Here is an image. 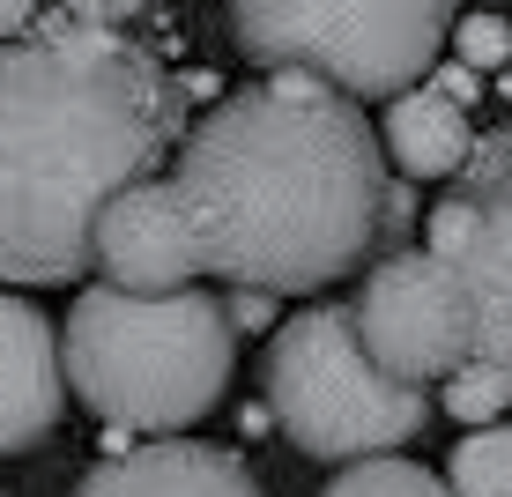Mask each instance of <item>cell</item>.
Wrapping results in <instances>:
<instances>
[{"mask_svg": "<svg viewBox=\"0 0 512 497\" xmlns=\"http://www.w3.org/2000/svg\"><path fill=\"white\" fill-rule=\"evenodd\" d=\"M186 134V90L141 38L52 8L0 38V275H90V223L156 179Z\"/></svg>", "mask_w": 512, "mask_h": 497, "instance_id": "7a4b0ae2", "label": "cell"}, {"mask_svg": "<svg viewBox=\"0 0 512 497\" xmlns=\"http://www.w3.org/2000/svg\"><path fill=\"white\" fill-rule=\"evenodd\" d=\"M320 497H446V483L401 453H372V460H349Z\"/></svg>", "mask_w": 512, "mask_h": 497, "instance_id": "4fadbf2b", "label": "cell"}, {"mask_svg": "<svg viewBox=\"0 0 512 497\" xmlns=\"http://www.w3.org/2000/svg\"><path fill=\"white\" fill-rule=\"evenodd\" d=\"M349 334L372 357L379 379L394 386H431L446 371H461L475 357V312L468 290L446 260H431L423 245H401L364 268V290L349 305Z\"/></svg>", "mask_w": 512, "mask_h": 497, "instance_id": "8992f818", "label": "cell"}, {"mask_svg": "<svg viewBox=\"0 0 512 497\" xmlns=\"http://www.w3.org/2000/svg\"><path fill=\"white\" fill-rule=\"evenodd\" d=\"M75 497H260L253 468L201 438H156V446H112Z\"/></svg>", "mask_w": 512, "mask_h": 497, "instance_id": "9c48e42d", "label": "cell"}, {"mask_svg": "<svg viewBox=\"0 0 512 497\" xmlns=\"http://www.w3.org/2000/svg\"><path fill=\"white\" fill-rule=\"evenodd\" d=\"M461 0H231V38L275 75H312L327 90L401 97L438 67Z\"/></svg>", "mask_w": 512, "mask_h": 497, "instance_id": "277c9868", "label": "cell"}, {"mask_svg": "<svg viewBox=\"0 0 512 497\" xmlns=\"http://www.w3.org/2000/svg\"><path fill=\"white\" fill-rule=\"evenodd\" d=\"M164 186L201 275L260 297H312L379 253L394 179L364 104L312 75H268L179 134Z\"/></svg>", "mask_w": 512, "mask_h": 497, "instance_id": "6da1fadb", "label": "cell"}, {"mask_svg": "<svg viewBox=\"0 0 512 497\" xmlns=\"http://www.w3.org/2000/svg\"><path fill=\"white\" fill-rule=\"evenodd\" d=\"M67 15H82V23H112V30H127L134 15H149V8H164V0H60Z\"/></svg>", "mask_w": 512, "mask_h": 497, "instance_id": "2e32d148", "label": "cell"}, {"mask_svg": "<svg viewBox=\"0 0 512 497\" xmlns=\"http://www.w3.org/2000/svg\"><path fill=\"white\" fill-rule=\"evenodd\" d=\"M90 268L104 275V290L127 297H179L193 290V245H186V216L171 201L164 179H134L97 208L90 223Z\"/></svg>", "mask_w": 512, "mask_h": 497, "instance_id": "ba28073f", "label": "cell"}, {"mask_svg": "<svg viewBox=\"0 0 512 497\" xmlns=\"http://www.w3.org/2000/svg\"><path fill=\"white\" fill-rule=\"evenodd\" d=\"M505 401H512V371H505V364H483V357H468L461 371H446V408L468 423V431L498 423V416H505Z\"/></svg>", "mask_w": 512, "mask_h": 497, "instance_id": "5bb4252c", "label": "cell"}, {"mask_svg": "<svg viewBox=\"0 0 512 497\" xmlns=\"http://www.w3.org/2000/svg\"><path fill=\"white\" fill-rule=\"evenodd\" d=\"M268 312H275V297H260V290H231V305H223V327H268Z\"/></svg>", "mask_w": 512, "mask_h": 497, "instance_id": "e0dca14e", "label": "cell"}, {"mask_svg": "<svg viewBox=\"0 0 512 497\" xmlns=\"http://www.w3.org/2000/svg\"><path fill=\"white\" fill-rule=\"evenodd\" d=\"M268 416L312 460H372L409 446L431 401L372 371L349 334V305H312L268 342Z\"/></svg>", "mask_w": 512, "mask_h": 497, "instance_id": "5b68a950", "label": "cell"}, {"mask_svg": "<svg viewBox=\"0 0 512 497\" xmlns=\"http://www.w3.org/2000/svg\"><path fill=\"white\" fill-rule=\"evenodd\" d=\"M30 15H38V0H0V38H15Z\"/></svg>", "mask_w": 512, "mask_h": 497, "instance_id": "ac0fdd59", "label": "cell"}, {"mask_svg": "<svg viewBox=\"0 0 512 497\" xmlns=\"http://www.w3.org/2000/svg\"><path fill=\"white\" fill-rule=\"evenodd\" d=\"M379 156H394L401 179H453V171L475 156V127H468V104L438 97L431 82L401 90L386 104V134H379Z\"/></svg>", "mask_w": 512, "mask_h": 497, "instance_id": "8fae6325", "label": "cell"}, {"mask_svg": "<svg viewBox=\"0 0 512 497\" xmlns=\"http://www.w3.org/2000/svg\"><path fill=\"white\" fill-rule=\"evenodd\" d=\"M461 60L468 67H505V15H468L461 23Z\"/></svg>", "mask_w": 512, "mask_h": 497, "instance_id": "9a60e30c", "label": "cell"}, {"mask_svg": "<svg viewBox=\"0 0 512 497\" xmlns=\"http://www.w3.org/2000/svg\"><path fill=\"white\" fill-rule=\"evenodd\" d=\"M505 149H512V141L490 134L483 149L453 171L461 186L431 208V245H423V253L446 260V268L461 275L468 312H475V357L512 371V275H505V260H512L505 171H512V164H505Z\"/></svg>", "mask_w": 512, "mask_h": 497, "instance_id": "52a82bcc", "label": "cell"}, {"mask_svg": "<svg viewBox=\"0 0 512 497\" xmlns=\"http://www.w3.org/2000/svg\"><path fill=\"white\" fill-rule=\"evenodd\" d=\"M67 379H60V334L38 305L0 290V453H23L60 423Z\"/></svg>", "mask_w": 512, "mask_h": 497, "instance_id": "30bf717a", "label": "cell"}, {"mask_svg": "<svg viewBox=\"0 0 512 497\" xmlns=\"http://www.w3.org/2000/svg\"><path fill=\"white\" fill-rule=\"evenodd\" d=\"M446 497H512V438L505 423H483L453 446V468H446Z\"/></svg>", "mask_w": 512, "mask_h": 497, "instance_id": "7c38bea8", "label": "cell"}, {"mask_svg": "<svg viewBox=\"0 0 512 497\" xmlns=\"http://www.w3.org/2000/svg\"><path fill=\"white\" fill-rule=\"evenodd\" d=\"M238 364V334L208 290L179 297H127L90 290L67 312L60 379L97 408L112 431H186L223 401Z\"/></svg>", "mask_w": 512, "mask_h": 497, "instance_id": "3957f363", "label": "cell"}]
</instances>
